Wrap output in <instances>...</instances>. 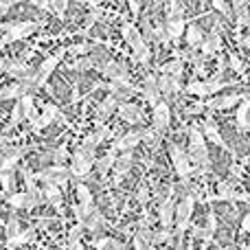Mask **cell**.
Wrapping results in <instances>:
<instances>
[{
	"label": "cell",
	"instance_id": "obj_1",
	"mask_svg": "<svg viewBox=\"0 0 250 250\" xmlns=\"http://www.w3.org/2000/svg\"><path fill=\"white\" fill-rule=\"evenodd\" d=\"M187 156H189L195 173H207L208 169H211L208 145H207V141H204L198 125H191V129H189V151H187Z\"/></svg>",
	"mask_w": 250,
	"mask_h": 250
},
{
	"label": "cell",
	"instance_id": "obj_2",
	"mask_svg": "<svg viewBox=\"0 0 250 250\" xmlns=\"http://www.w3.org/2000/svg\"><path fill=\"white\" fill-rule=\"evenodd\" d=\"M195 200H202V195L198 191H189L187 195H182L180 202H176V211H173V226L171 230L178 239H182V235L187 233V229H191V217H193V207Z\"/></svg>",
	"mask_w": 250,
	"mask_h": 250
},
{
	"label": "cell",
	"instance_id": "obj_3",
	"mask_svg": "<svg viewBox=\"0 0 250 250\" xmlns=\"http://www.w3.org/2000/svg\"><path fill=\"white\" fill-rule=\"evenodd\" d=\"M121 35H123L125 42H127V46L132 48L134 60H136L138 64H143V66H149V62H151V48H149V44L143 40L141 31L136 29V24L125 20L123 24H121Z\"/></svg>",
	"mask_w": 250,
	"mask_h": 250
},
{
	"label": "cell",
	"instance_id": "obj_4",
	"mask_svg": "<svg viewBox=\"0 0 250 250\" xmlns=\"http://www.w3.org/2000/svg\"><path fill=\"white\" fill-rule=\"evenodd\" d=\"M38 26L40 24L33 20H18V22H4V24H0V33H4L0 38V48L9 46V44L18 42V40L29 38L31 33H35Z\"/></svg>",
	"mask_w": 250,
	"mask_h": 250
},
{
	"label": "cell",
	"instance_id": "obj_5",
	"mask_svg": "<svg viewBox=\"0 0 250 250\" xmlns=\"http://www.w3.org/2000/svg\"><path fill=\"white\" fill-rule=\"evenodd\" d=\"M95 160H97V154L95 149L86 145H77L75 147V154H73V165H70V176H75L77 180L86 178L90 173V169L95 167Z\"/></svg>",
	"mask_w": 250,
	"mask_h": 250
},
{
	"label": "cell",
	"instance_id": "obj_6",
	"mask_svg": "<svg viewBox=\"0 0 250 250\" xmlns=\"http://www.w3.org/2000/svg\"><path fill=\"white\" fill-rule=\"evenodd\" d=\"M222 44H224V24H222V20L217 18L215 24L208 31V35H204L202 46H200V55H202L204 60H207V57H215L217 53L222 51Z\"/></svg>",
	"mask_w": 250,
	"mask_h": 250
},
{
	"label": "cell",
	"instance_id": "obj_7",
	"mask_svg": "<svg viewBox=\"0 0 250 250\" xmlns=\"http://www.w3.org/2000/svg\"><path fill=\"white\" fill-rule=\"evenodd\" d=\"M35 180L62 189V187L68 185L70 171H68V167H64V165H51V167H42V169H40V171L35 173Z\"/></svg>",
	"mask_w": 250,
	"mask_h": 250
},
{
	"label": "cell",
	"instance_id": "obj_8",
	"mask_svg": "<svg viewBox=\"0 0 250 250\" xmlns=\"http://www.w3.org/2000/svg\"><path fill=\"white\" fill-rule=\"evenodd\" d=\"M64 55H66V48H57L53 55L44 57V62L40 64V68L35 70V90L46 88V83H48V79H51L53 70H57V64L64 60Z\"/></svg>",
	"mask_w": 250,
	"mask_h": 250
},
{
	"label": "cell",
	"instance_id": "obj_9",
	"mask_svg": "<svg viewBox=\"0 0 250 250\" xmlns=\"http://www.w3.org/2000/svg\"><path fill=\"white\" fill-rule=\"evenodd\" d=\"M169 156H171V165H173V169H176V173L180 176V180L189 187V178H191V171H193V165H191L187 151L182 149L180 145H176V143H169Z\"/></svg>",
	"mask_w": 250,
	"mask_h": 250
},
{
	"label": "cell",
	"instance_id": "obj_10",
	"mask_svg": "<svg viewBox=\"0 0 250 250\" xmlns=\"http://www.w3.org/2000/svg\"><path fill=\"white\" fill-rule=\"evenodd\" d=\"M230 83L226 82H215V79H200V82H191L189 86L185 88L187 95H193V97H211L215 92H220L222 88H229Z\"/></svg>",
	"mask_w": 250,
	"mask_h": 250
},
{
	"label": "cell",
	"instance_id": "obj_11",
	"mask_svg": "<svg viewBox=\"0 0 250 250\" xmlns=\"http://www.w3.org/2000/svg\"><path fill=\"white\" fill-rule=\"evenodd\" d=\"M42 110H44V114H42V117H38V121L31 125V129H33V132H40V129L48 127L53 121H60L64 125H70L68 119L64 117V112L60 110V105H57V104H44Z\"/></svg>",
	"mask_w": 250,
	"mask_h": 250
},
{
	"label": "cell",
	"instance_id": "obj_12",
	"mask_svg": "<svg viewBox=\"0 0 250 250\" xmlns=\"http://www.w3.org/2000/svg\"><path fill=\"white\" fill-rule=\"evenodd\" d=\"M151 129L158 134L167 132L169 129V123H171V105H169V101H158V104L154 105V110H151Z\"/></svg>",
	"mask_w": 250,
	"mask_h": 250
},
{
	"label": "cell",
	"instance_id": "obj_13",
	"mask_svg": "<svg viewBox=\"0 0 250 250\" xmlns=\"http://www.w3.org/2000/svg\"><path fill=\"white\" fill-rule=\"evenodd\" d=\"M141 143H143V129H132V132L121 134V136L110 145L108 151H114V154H117V151H134Z\"/></svg>",
	"mask_w": 250,
	"mask_h": 250
},
{
	"label": "cell",
	"instance_id": "obj_14",
	"mask_svg": "<svg viewBox=\"0 0 250 250\" xmlns=\"http://www.w3.org/2000/svg\"><path fill=\"white\" fill-rule=\"evenodd\" d=\"M173 211H176V198H173V187H171L167 198L160 200V207H158V220H160V229L163 230L173 229Z\"/></svg>",
	"mask_w": 250,
	"mask_h": 250
},
{
	"label": "cell",
	"instance_id": "obj_15",
	"mask_svg": "<svg viewBox=\"0 0 250 250\" xmlns=\"http://www.w3.org/2000/svg\"><path fill=\"white\" fill-rule=\"evenodd\" d=\"M0 68L7 75H11L16 82H24V79H29L31 75H33V70L22 60H0Z\"/></svg>",
	"mask_w": 250,
	"mask_h": 250
},
{
	"label": "cell",
	"instance_id": "obj_16",
	"mask_svg": "<svg viewBox=\"0 0 250 250\" xmlns=\"http://www.w3.org/2000/svg\"><path fill=\"white\" fill-rule=\"evenodd\" d=\"M114 114H119L121 121L132 123V125L145 121V112H143V108L138 104H132V101H127V104H119V108H117Z\"/></svg>",
	"mask_w": 250,
	"mask_h": 250
},
{
	"label": "cell",
	"instance_id": "obj_17",
	"mask_svg": "<svg viewBox=\"0 0 250 250\" xmlns=\"http://www.w3.org/2000/svg\"><path fill=\"white\" fill-rule=\"evenodd\" d=\"M244 99H246V92H233V95H226V97H213L204 105H207L208 112H213V110H229L233 105L242 104Z\"/></svg>",
	"mask_w": 250,
	"mask_h": 250
},
{
	"label": "cell",
	"instance_id": "obj_18",
	"mask_svg": "<svg viewBox=\"0 0 250 250\" xmlns=\"http://www.w3.org/2000/svg\"><path fill=\"white\" fill-rule=\"evenodd\" d=\"M141 95H143V101H145L147 105H151V108H154L158 101H163V97H160V92H158V83H156V73H147L145 75Z\"/></svg>",
	"mask_w": 250,
	"mask_h": 250
},
{
	"label": "cell",
	"instance_id": "obj_19",
	"mask_svg": "<svg viewBox=\"0 0 250 250\" xmlns=\"http://www.w3.org/2000/svg\"><path fill=\"white\" fill-rule=\"evenodd\" d=\"M220 200H242V202H246L248 193H244V191H235L233 182H220V189H217V193L208 195L207 202H220Z\"/></svg>",
	"mask_w": 250,
	"mask_h": 250
},
{
	"label": "cell",
	"instance_id": "obj_20",
	"mask_svg": "<svg viewBox=\"0 0 250 250\" xmlns=\"http://www.w3.org/2000/svg\"><path fill=\"white\" fill-rule=\"evenodd\" d=\"M202 136H204V141H211V143H215L217 147H222V149H230L229 145L224 143V138H222V132H220V127H217V123L213 121V117H211V112L207 114V119H204V123H202Z\"/></svg>",
	"mask_w": 250,
	"mask_h": 250
},
{
	"label": "cell",
	"instance_id": "obj_21",
	"mask_svg": "<svg viewBox=\"0 0 250 250\" xmlns=\"http://www.w3.org/2000/svg\"><path fill=\"white\" fill-rule=\"evenodd\" d=\"M134 165V151H123L121 156H117V160H114V167H112V176H114V187L121 185L123 176L132 169Z\"/></svg>",
	"mask_w": 250,
	"mask_h": 250
},
{
	"label": "cell",
	"instance_id": "obj_22",
	"mask_svg": "<svg viewBox=\"0 0 250 250\" xmlns=\"http://www.w3.org/2000/svg\"><path fill=\"white\" fill-rule=\"evenodd\" d=\"M110 136H114V129L110 127L108 123L105 125H97L95 127V132H90L86 138H83V143L82 145H86V147H90V149H97V147L101 145V143L105 141V138H110Z\"/></svg>",
	"mask_w": 250,
	"mask_h": 250
},
{
	"label": "cell",
	"instance_id": "obj_23",
	"mask_svg": "<svg viewBox=\"0 0 250 250\" xmlns=\"http://www.w3.org/2000/svg\"><path fill=\"white\" fill-rule=\"evenodd\" d=\"M117 108H119V101L114 99L112 95H108L99 105H97V121L95 123L97 125H105V121H110V117L117 112Z\"/></svg>",
	"mask_w": 250,
	"mask_h": 250
},
{
	"label": "cell",
	"instance_id": "obj_24",
	"mask_svg": "<svg viewBox=\"0 0 250 250\" xmlns=\"http://www.w3.org/2000/svg\"><path fill=\"white\" fill-rule=\"evenodd\" d=\"M18 105H20V114H22V117H24L31 125L38 121L40 112H38V105H35L33 95H22L20 99H18Z\"/></svg>",
	"mask_w": 250,
	"mask_h": 250
},
{
	"label": "cell",
	"instance_id": "obj_25",
	"mask_svg": "<svg viewBox=\"0 0 250 250\" xmlns=\"http://www.w3.org/2000/svg\"><path fill=\"white\" fill-rule=\"evenodd\" d=\"M75 189H77V200H79L77 207L82 208V215H83V220H86V215L92 211V208H95V198H92L90 189H88L83 182H79Z\"/></svg>",
	"mask_w": 250,
	"mask_h": 250
},
{
	"label": "cell",
	"instance_id": "obj_26",
	"mask_svg": "<svg viewBox=\"0 0 250 250\" xmlns=\"http://www.w3.org/2000/svg\"><path fill=\"white\" fill-rule=\"evenodd\" d=\"M108 226V220H105L104 211H99V208H92L90 213L86 215V220H83V229H88L90 233H99L101 229H105Z\"/></svg>",
	"mask_w": 250,
	"mask_h": 250
},
{
	"label": "cell",
	"instance_id": "obj_27",
	"mask_svg": "<svg viewBox=\"0 0 250 250\" xmlns=\"http://www.w3.org/2000/svg\"><path fill=\"white\" fill-rule=\"evenodd\" d=\"M35 239V226H26L18 235H13L11 239H7V250H18L20 246H26Z\"/></svg>",
	"mask_w": 250,
	"mask_h": 250
},
{
	"label": "cell",
	"instance_id": "obj_28",
	"mask_svg": "<svg viewBox=\"0 0 250 250\" xmlns=\"http://www.w3.org/2000/svg\"><path fill=\"white\" fill-rule=\"evenodd\" d=\"M42 198H44V202H48L53 208H57V211L64 207V193H62V189H57V187L46 185L42 189Z\"/></svg>",
	"mask_w": 250,
	"mask_h": 250
},
{
	"label": "cell",
	"instance_id": "obj_29",
	"mask_svg": "<svg viewBox=\"0 0 250 250\" xmlns=\"http://www.w3.org/2000/svg\"><path fill=\"white\" fill-rule=\"evenodd\" d=\"M185 33H187V44H189V51H191V53H198L200 46H202L204 31L200 29L198 24H189V29H187Z\"/></svg>",
	"mask_w": 250,
	"mask_h": 250
},
{
	"label": "cell",
	"instance_id": "obj_30",
	"mask_svg": "<svg viewBox=\"0 0 250 250\" xmlns=\"http://www.w3.org/2000/svg\"><path fill=\"white\" fill-rule=\"evenodd\" d=\"M163 26H165V31H167L169 40H171V42H178V40H180V35H185L187 20H185V18H178V20H167Z\"/></svg>",
	"mask_w": 250,
	"mask_h": 250
},
{
	"label": "cell",
	"instance_id": "obj_31",
	"mask_svg": "<svg viewBox=\"0 0 250 250\" xmlns=\"http://www.w3.org/2000/svg\"><path fill=\"white\" fill-rule=\"evenodd\" d=\"M182 70H185V62H182L180 57H173L171 62L160 66V73L171 77V79H182Z\"/></svg>",
	"mask_w": 250,
	"mask_h": 250
},
{
	"label": "cell",
	"instance_id": "obj_32",
	"mask_svg": "<svg viewBox=\"0 0 250 250\" xmlns=\"http://www.w3.org/2000/svg\"><path fill=\"white\" fill-rule=\"evenodd\" d=\"M20 173H22V180H24V185H26V193H31V195H42V189L38 187V180H35V173L31 171L29 167H22Z\"/></svg>",
	"mask_w": 250,
	"mask_h": 250
},
{
	"label": "cell",
	"instance_id": "obj_33",
	"mask_svg": "<svg viewBox=\"0 0 250 250\" xmlns=\"http://www.w3.org/2000/svg\"><path fill=\"white\" fill-rule=\"evenodd\" d=\"M248 110H250V101L246 97V99L239 104V108H237V127H239V132L242 134L248 132Z\"/></svg>",
	"mask_w": 250,
	"mask_h": 250
},
{
	"label": "cell",
	"instance_id": "obj_34",
	"mask_svg": "<svg viewBox=\"0 0 250 250\" xmlns=\"http://www.w3.org/2000/svg\"><path fill=\"white\" fill-rule=\"evenodd\" d=\"M90 68H97V60L92 55H83V57H77V60L70 64V70H77V73H86Z\"/></svg>",
	"mask_w": 250,
	"mask_h": 250
},
{
	"label": "cell",
	"instance_id": "obj_35",
	"mask_svg": "<svg viewBox=\"0 0 250 250\" xmlns=\"http://www.w3.org/2000/svg\"><path fill=\"white\" fill-rule=\"evenodd\" d=\"M22 95H29V92L24 90V88L20 86V83H11V86H4V88H0V99H20Z\"/></svg>",
	"mask_w": 250,
	"mask_h": 250
},
{
	"label": "cell",
	"instance_id": "obj_36",
	"mask_svg": "<svg viewBox=\"0 0 250 250\" xmlns=\"http://www.w3.org/2000/svg\"><path fill=\"white\" fill-rule=\"evenodd\" d=\"M114 160H117V154H114V151H108L104 158H97V160H95L97 171H99L101 176H105V173H108L110 169L114 167Z\"/></svg>",
	"mask_w": 250,
	"mask_h": 250
},
{
	"label": "cell",
	"instance_id": "obj_37",
	"mask_svg": "<svg viewBox=\"0 0 250 250\" xmlns=\"http://www.w3.org/2000/svg\"><path fill=\"white\" fill-rule=\"evenodd\" d=\"M7 204L11 208H24L26 207V191H18V193H11L7 195Z\"/></svg>",
	"mask_w": 250,
	"mask_h": 250
},
{
	"label": "cell",
	"instance_id": "obj_38",
	"mask_svg": "<svg viewBox=\"0 0 250 250\" xmlns=\"http://www.w3.org/2000/svg\"><path fill=\"white\" fill-rule=\"evenodd\" d=\"M66 53H73V55H77V57H83V55H88V53H92V44L90 42L70 44V46L66 48Z\"/></svg>",
	"mask_w": 250,
	"mask_h": 250
},
{
	"label": "cell",
	"instance_id": "obj_39",
	"mask_svg": "<svg viewBox=\"0 0 250 250\" xmlns=\"http://www.w3.org/2000/svg\"><path fill=\"white\" fill-rule=\"evenodd\" d=\"M0 185H2V193H13V189H16V178H13L11 171H4L0 173Z\"/></svg>",
	"mask_w": 250,
	"mask_h": 250
},
{
	"label": "cell",
	"instance_id": "obj_40",
	"mask_svg": "<svg viewBox=\"0 0 250 250\" xmlns=\"http://www.w3.org/2000/svg\"><path fill=\"white\" fill-rule=\"evenodd\" d=\"M20 230H22V226H20L18 215H11V217H9V222L4 224V235H7V239H11L13 235H18Z\"/></svg>",
	"mask_w": 250,
	"mask_h": 250
},
{
	"label": "cell",
	"instance_id": "obj_41",
	"mask_svg": "<svg viewBox=\"0 0 250 250\" xmlns=\"http://www.w3.org/2000/svg\"><path fill=\"white\" fill-rule=\"evenodd\" d=\"M229 64H230V68H233L237 75H242V77L246 75V68H244V62H242V57H239L237 53H230V55H229Z\"/></svg>",
	"mask_w": 250,
	"mask_h": 250
},
{
	"label": "cell",
	"instance_id": "obj_42",
	"mask_svg": "<svg viewBox=\"0 0 250 250\" xmlns=\"http://www.w3.org/2000/svg\"><path fill=\"white\" fill-rule=\"evenodd\" d=\"M182 11H185L182 2H169L167 4V20H178V18H182Z\"/></svg>",
	"mask_w": 250,
	"mask_h": 250
},
{
	"label": "cell",
	"instance_id": "obj_43",
	"mask_svg": "<svg viewBox=\"0 0 250 250\" xmlns=\"http://www.w3.org/2000/svg\"><path fill=\"white\" fill-rule=\"evenodd\" d=\"M101 18H104V11H101V7H97L95 11H90V13L86 16V26H83V31H88L92 24H97Z\"/></svg>",
	"mask_w": 250,
	"mask_h": 250
},
{
	"label": "cell",
	"instance_id": "obj_44",
	"mask_svg": "<svg viewBox=\"0 0 250 250\" xmlns=\"http://www.w3.org/2000/svg\"><path fill=\"white\" fill-rule=\"evenodd\" d=\"M83 226L82 224H75L73 229H70V233H68V246H73L75 242H82V235H83Z\"/></svg>",
	"mask_w": 250,
	"mask_h": 250
},
{
	"label": "cell",
	"instance_id": "obj_45",
	"mask_svg": "<svg viewBox=\"0 0 250 250\" xmlns=\"http://www.w3.org/2000/svg\"><path fill=\"white\" fill-rule=\"evenodd\" d=\"M213 9H217V11H220L224 18H233L230 4H229V2H224V0H213Z\"/></svg>",
	"mask_w": 250,
	"mask_h": 250
},
{
	"label": "cell",
	"instance_id": "obj_46",
	"mask_svg": "<svg viewBox=\"0 0 250 250\" xmlns=\"http://www.w3.org/2000/svg\"><path fill=\"white\" fill-rule=\"evenodd\" d=\"M66 9H68V2H66V0H53V2H51V11L55 13L57 18H64Z\"/></svg>",
	"mask_w": 250,
	"mask_h": 250
},
{
	"label": "cell",
	"instance_id": "obj_47",
	"mask_svg": "<svg viewBox=\"0 0 250 250\" xmlns=\"http://www.w3.org/2000/svg\"><path fill=\"white\" fill-rule=\"evenodd\" d=\"M20 105H13V110H11V121H9V125L4 127V132H9V129H13V127H18V123H20Z\"/></svg>",
	"mask_w": 250,
	"mask_h": 250
},
{
	"label": "cell",
	"instance_id": "obj_48",
	"mask_svg": "<svg viewBox=\"0 0 250 250\" xmlns=\"http://www.w3.org/2000/svg\"><path fill=\"white\" fill-rule=\"evenodd\" d=\"M136 200L141 204H147V200H149V189H147V187H141V189L136 191Z\"/></svg>",
	"mask_w": 250,
	"mask_h": 250
},
{
	"label": "cell",
	"instance_id": "obj_49",
	"mask_svg": "<svg viewBox=\"0 0 250 250\" xmlns=\"http://www.w3.org/2000/svg\"><path fill=\"white\" fill-rule=\"evenodd\" d=\"M33 4L38 9H42V11H51V2H48V0H35Z\"/></svg>",
	"mask_w": 250,
	"mask_h": 250
},
{
	"label": "cell",
	"instance_id": "obj_50",
	"mask_svg": "<svg viewBox=\"0 0 250 250\" xmlns=\"http://www.w3.org/2000/svg\"><path fill=\"white\" fill-rule=\"evenodd\" d=\"M127 7L132 9V13H134V16H138V13H141V7H143V4H141V2H136V0H129V2H127Z\"/></svg>",
	"mask_w": 250,
	"mask_h": 250
},
{
	"label": "cell",
	"instance_id": "obj_51",
	"mask_svg": "<svg viewBox=\"0 0 250 250\" xmlns=\"http://www.w3.org/2000/svg\"><path fill=\"white\" fill-rule=\"evenodd\" d=\"M250 230V215L246 213V215L242 217V233H248Z\"/></svg>",
	"mask_w": 250,
	"mask_h": 250
},
{
	"label": "cell",
	"instance_id": "obj_52",
	"mask_svg": "<svg viewBox=\"0 0 250 250\" xmlns=\"http://www.w3.org/2000/svg\"><path fill=\"white\" fill-rule=\"evenodd\" d=\"M16 2H4V0H0V18L4 16V11H9V9L13 7Z\"/></svg>",
	"mask_w": 250,
	"mask_h": 250
},
{
	"label": "cell",
	"instance_id": "obj_53",
	"mask_svg": "<svg viewBox=\"0 0 250 250\" xmlns=\"http://www.w3.org/2000/svg\"><path fill=\"white\" fill-rule=\"evenodd\" d=\"M239 46L246 51V48L250 46V35H239Z\"/></svg>",
	"mask_w": 250,
	"mask_h": 250
},
{
	"label": "cell",
	"instance_id": "obj_54",
	"mask_svg": "<svg viewBox=\"0 0 250 250\" xmlns=\"http://www.w3.org/2000/svg\"><path fill=\"white\" fill-rule=\"evenodd\" d=\"M68 250H86V248H83V244H82V242H75L73 246H68Z\"/></svg>",
	"mask_w": 250,
	"mask_h": 250
},
{
	"label": "cell",
	"instance_id": "obj_55",
	"mask_svg": "<svg viewBox=\"0 0 250 250\" xmlns=\"http://www.w3.org/2000/svg\"><path fill=\"white\" fill-rule=\"evenodd\" d=\"M242 250H250V248H248V244H242Z\"/></svg>",
	"mask_w": 250,
	"mask_h": 250
}]
</instances>
